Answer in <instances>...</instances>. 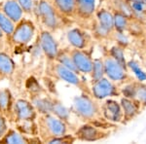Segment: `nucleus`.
Returning <instances> with one entry per match:
<instances>
[{
  "mask_svg": "<svg viewBox=\"0 0 146 144\" xmlns=\"http://www.w3.org/2000/svg\"><path fill=\"white\" fill-rule=\"evenodd\" d=\"M72 112L85 123H95L102 117L101 107L92 94L83 93L73 98Z\"/></svg>",
  "mask_w": 146,
  "mask_h": 144,
  "instance_id": "1",
  "label": "nucleus"
},
{
  "mask_svg": "<svg viewBox=\"0 0 146 144\" xmlns=\"http://www.w3.org/2000/svg\"><path fill=\"white\" fill-rule=\"evenodd\" d=\"M38 134L43 142L53 137L64 135L67 133V123L60 120L53 113L40 114L36 118Z\"/></svg>",
  "mask_w": 146,
  "mask_h": 144,
  "instance_id": "2",
  "label": "nucleus"
},
{
  "mask_svg": "<svg viewBox=\"0 0 146 144\" xmlns=\"http://www.w3.org/2000/svg\"><path fill=\"white\" fill-rule=\"evenodd\" d=\"M51 62L52 65L50 68V72L52 76L60 80V81L66 82V83L72 85V86L77 87L85 94H92L91 88H89L87 83H85L83 80L80 78L78 73L67 68L66 66L62 65V63L58 62L56 60L51 61Z\"/></svg>",
  "mask_w": 146,
  "mask_h": 144,
  "instance_id": "3",
  "label": "nucleus"
},
{
  "mask_svg": "<svg viewBox=\"0 0 146 144\" xmlns=\"http://www.w3.org/2000/svg\"><path fill=\"white\" fill-rule=\"evenodd\" d=\"M74 135L77 140L96 142L108 137L110 135V131L107 127L98 126L95 123H86L77 129Z\"/></svg>",
  "mask_w": 146,
  "mask_h": 144,
  "instance_id": "4",
  "label": "nucleus"
},
{
  "mask_svg": "<svg viewBox=\"0 0 146 144\" xmlns=\"http://www.w3.org/2000/svg\"><path fill=\"white\" fill-rule=\"evenodd\" d=\"M36 8L40 21L46 29L50 30L51 32L56 31L60 27V14L56 10L52 2L50 0H39Z\"/></svg>",
  "mask_w": 146,
  "mask_h": 144,
  "instance_id": "5",
  "label": "nucleus"
},
{
  "mask_svg": "<svg viewBox=\"0 0 146 144\" xmlns=\"http://www.w3.org/2000/svg\"><path fill=\"white\" fill-rule=\"evenodd\" d=\"M103 58V64H104L105 76L111 81L115 82H129L133 81L131 75L128 72V68L124 67L120 62H118L114 58L110 55L104 56Z\"/></svg>",
  "mask_w": 146,
  "mask_h": 144,
  "instance_id": "6",
  "label": "nucleus"
},
{
  "mask_svg": "<svg viewBox=\"0 0 146 144\" xmlns=\"http://www.w3.org/2000/svg\"><path fill=\"white\" fill-rule=\"evenodd\" d=\"M92 96L98 100H105L107 98L121 96V89L117 87L115 82L108 79L106 76L94 82L91 87Z\"/></svg>",
  "mask_w": 146,
  "mask_h": 144,
  "instance_id": "7",
  "label": "nucleus"
},
{
  "mask_svg": "<svg viewBox=\"0 0 146 144\" xmlns=\"http://www.w3.org/2000/svg\"><path fill=\"white\" fill-rule=\"evenodd\" d=\"M35 34V25L32 21L22 19L16 23V27L10 36L11 41L15 45H27L33 39Z\"/></svg>",
  "mask_w": 146,
  "mask_h": 144,
  "instance_id": "8",
  "label": "nucleus"
},
{
  "mask_svg": "<svg viewBox=\"0 0 146 144\" xmlns=\"http://www.w3.org/2000/svg\"><path fill=\"white\" fill-rule=\"evenodd\" d=\"M96 25L95 33L100 38H109L114 31V18L111 11L106 9H100L96 12Z\"/></svg>",
  "mask_w": 146,
  "mask_h": 144,
  "instance_id": "9",
  "label": "nucleus"
},
{
  "mask_svg": "<svg viewBox=\"0 0 146 144\" xmlns=\"http://www.w3.org/2000/svg\"><path fill=\"white\" fill-rule=\"evenodd\" d=\"M123 96H127L138 102L142 108L146 107V83L143 81H131L121 89Z\"/></svg>",
  "mask_w": 146,
  "mask_h": 144,
  "instance_id": "10",
  "label": "nucleus"
},
{
  "mask_svg": "<svg viewBox=\"0 0 146 144\" xmlns=\"http://www.w3.org/2000/svg\"><path fill=\"white\" fill-rule=\"evenodd\" d=\"M39 45L47 60L49 61L56 60L60 49H58V42L50 30H41L39 35Z\"/></svg>",
  "mask_w": 146,
  "mask_h": 144,
  "instance_id": "11",
  "label": "nucleus"
},
{
  "mask_svg": "<svg viewBox=\"0 0 146 144\" xmlns=\"http://www.w3.org/2000/svg\"><path fill=\"white\" fill-rule=\"evenodd\" d=\"M102 116L110 124H119L123 122V109L121 103L113 98H107L100 105Z\"/></svg>",
  "mask_w": 146,
  "mask_h": 144,
  "instance_id": "12",
  "label": "nucleus"
},
{
  "mask_svg": "<svg viewBox=\"0 0 146 144\" xmlns=\"http://www.w3.org/2000/svg\"><path fill=\"white\" fill-rule=\"evenodd\" d=\"M13 114L17 122L35 121L38 113L35 110L31 101L27 100H17L13 104Z\"/></svg>",
  "mask_w": 146,
  "mask_h": 144,
  "instance_id": "13",
  "label": "nucleus"
},
{
  "mask_svg": "<svg viewBox=\"0 0 146 144\" xmlns=\"http://www.w3.org/2000/svg\"><path fill=\"white\" fill-rule=\"evenodd\" d=\"M70 55L79 72L84 73V74H91L94 63V60L92 58L91 55H89L86 51L75 48L70 51Z\"/></svg>",
  "mask_w": 146,
  "mask_h": 144,
  "instance_id": "14",
  "label": "nucleus"
},
{
  "mask_svg": "<svg viewBox=\"0 0 146 144\" xmlns=\"http://www.w3.org/2000/svg\"><path fill=\"white\" fill-rule=\"evenodd\" d=\"M66 37L69 44L73 48L80 49V50H85L89 46L91 41L90 35L85 30L78 27H74L72 29L68 30Z\"/></svg>",
  "mask_w": 146,
  "mask_h": 144,
  "instance_id": "15",
  "label": "nucleus"
},
{
  "mask_svg": "<svg viewBox=\"0 0 146 144\" xmlns=\"http://www.w3.org/2000/svg\"><path fill=\"white\" fill-rule=\"evenodd\" d=\"M120 103H121L124 114L122 124H127V123L131 122V120H133L140 114L141 109H142L139 103L131 100V98H127V96H123L120 100Z\"/></svg>",
  "mask_w": 146,
  "mask_h": 144,
  "instance_id": "16",
  "label": "nucleus"
},
{
  "mask_svg": "<svg viewBox=\"0 0 146 144\" xmlns=\"http://www.w3.org/2000/svg\"><path fill=\"white\" fill-rule=\"evenodd\" d=\"M96 0H76L75 16L81 20H89L96 14Z\"/></svg>",
  "mask_w": 146,
  "mask_h": 144,
  "instance_id": "17",
  "label": "nucleus"
},
{
  "mask_svg": "<svg viewBox=\"0 0 146 144\" xmlns=\"http://www.w3.org/2000/svg\"><path fill=\"white\" fill-rule=\"evenodd\" d=\"M2 11L15 23L20 22L23 17V14H25L22 6L19 4L17 0H7L3 4Z\"/></svg>",
  "mask_w": 146,
  "mask_h": 144,
  "instance_id": "18",
  "label": "nucleus"
},
{
  "mask_svg": "<svg viewBox=\"0 0 146 144\" xmlns=\"http://www.w3.org/2000/svg\"><path fill=\"white\" fill-rule=\"evenodd\" d=\"M52 4L60 16L72 18L75 16L76 0H52Z\"/></svg>",
  "mask_w": 146,
  "mask_h": 144,
  "instance_id": "19",
  "label": "nucleus"
},
{
  "mask_svg": "<svg viewBox=\"0 0 146 144\" xmlns=\"http://www.w3.org/2000/svg\"><path fill=\"white\" fill-rule=\"evenodd\" d=\"M30 101L39 115L52 113V105H53V98H52L41 96V94H38V96H32Z\"/></svg>",
  "mask_w": 146,
  "mask_h": 144,
  "instance_id": "20",
  "label": "nucleus"
},
{
  "mask_svg": "<svg viewBox=\"0 0 146 144\" xmlns=\"http://www.w3.org/2000/svg\"><path fill=\"white\" fill-rule=\"evenodd\" d=\"M31 141L29 136L25 135L16 129H8V131L4 134L3 137L0 138V143L8 144H27Z\"/></svg>",
  "mask_w": 146,
  "mask_h": 144,
  "instance_id": "21",
  "label": "nucleus"
},
{
  "mask_svg": "<svg viewBox=\"0 0 146 144\" xmlns=\"http://www.w3.org/2000/svg\"><path fill=\"white\" fill-rule=\"evenodd\" d=\"M15 68L13 58L5 52H0V75L2 77H10L13 75Z\"/></svg>",
  "mask_w": 146,
  "mask_h": 144,
  "instance_id": "22",
  "label": "nucleus"
},
{
  "mask_svg": "<svg viewBox=\"0 0 146 144\" xmlns=\"http://www.w3.org/2000/svg\"><path fill=\"white\" fill-rule=\"evenodd\" d=\"M13 104L10 90L0 89V113L4 116L7 113H11V111H13Z\"/></svg>",
  "mask_w": 146,
  "mask_h": 144,
  "instance_id": "23",
  "label": "nucleus"
},
{
  "mask_svg": "<svg viewBox=\"0 0 146 144\" xmlns=\"http://www.w3.org/2000/svg\"><path fill=\"white\" fill-rule=\"evenodd\" d=\"M52 113L58 117L60 120L66 122L68 124L70 118V110L63 105V103L58 98H53V105H52Z\"/></svg>",
  "mask_w": 146,
  "mask_h": 144,
  "instance_id": "24",
  "label": "nucleus"
},
{
  "mask_svg": "<svg viewBox=\"0 0 146 144\" xmlns=\"http://www.w3.org/2000/svg\"><path fill=\"white\" fill-rule=\"evenodd\" d=\"M113 18H114V29L119 32H126L129 30V23L131 20L124 16L123 14L113 10Z\"/></svg>",
  "mask_w": 146,
  "mask_h": 144,
  "instance_id": "25",
  "label": "nucleus"
},
{
  "mask_svg": "<svg viewBox=\"0 0 146 144\" xmlns=\"http://www.w3.org/2000/svg\"><path fill=\"white\" fill-rule=\"evenodd\" d=\"M19 131L25 135H36L38 134V126L36 120L35 121H20L17 122V127Z\"/></svg>",
  "mask_w": 146,
  "mask_h": 144,
  "instance_id": "26",
  "label": "nucleus"
},
{
  "mask_svg": "<svg viewBox=\"0 0 146 144\" xmlns=\"http://www.w3.org/2000/svg\"><path fill=\"white\" fill-rule=\"evenodd\" d=\"M113 10L123 14L129 20H133V9H131V3L128 0H112Z\"/></svg>",
  "mask_w": 146,
  "mask_h": 144,
  "instance_id": "27",
  "label": "nucleus"
},
{
  "mask_svg": "<svg viewBox=\"0 0 146 144\" xmlns=\"http://www.w3.org/2000/svg\"><path fill=\"white\" fill-rule=\"evenodd\" d=\"M56 60L58 61V62L62 63V64L64 65V66H66L67 68H69V69L73 70V71L79 73V71L77 70V68L74 64V61L72 60V56L70 55V51H68V50L60 51V50Z\"/></svg>",
  "mask_w": 146,
  "mask_h": 144,
  "instance_id": "28",
  "label": "nucleus"
},
{
  "mask_svg": "<svg viewBox=\"0 0 146 144\" xmlns=\"http://www.w3.org/2000/svg\"><path fill=\"white\" fill-rule=\"evenodd\" d=\"M16 27V23L3 11H0V28L6 36L10 37Z\"/></svg>",
  "mask_w": 146,
  "mask_h": 144,
  "instance_id": "29",
  "label": "nucleus"
},
{
  "mask_svg": "<svg viewBox=\"0 0 146 144\" xmlns=\"http://www.w3.org/2000/svg\"><path fill=\"white\" fill-rule=\"evenodd\" d=\"M91 76H92V81H93V83L98 81V80H100V78L105 76L103 58H98L94 60L93 70H92V72H91Z\"/></svg>",
  "mask_w": 146,
  "mask_h": 144,
  "instance_id": "30",
  "label": "nucleus"
},
{
  "mask_svg": "<svg viewBox=\"0 0 146 144\" xmlns=\"http://www.w3.org/2000/svg\"><path fill=\"white\" fill-rule=\"evenodd\" d=\"M124 50H125V48H123L122 46H120V45L117 44V45L113 46L112 48L110 49L109 55L111 56L112 58H114L115 60L118 61V62L121 63L124 67L128 68V65H127V60H126V58H125Z\"/></svg>",
  "mask_w": 146,
  "mask_h": 144,
  "instance_id": "31",
  "label": "nucleus"
},
{
  "mask_svg": "<svg viewBox=\"0 0 146 144\" xmlns=\"http://www.w3.org/2000/svg\"><path fill=\"white\" fill-rule=\"evenodd\" d=\"M128 67L131 68L133 73H135V77L137 78L138 81H146V72L143 71V69L140 67L137 61L135 60H129L127 62Z\"/></svg>",
  "mask_w": 146,
  "mask_h": 144,
  "instance_id": "32",
  "label": "nucleus"
},
{
  "mask_svg": "<svg viewBox=\"0 0 146 144\" xmlns=\"http://www.w3.org/2000/svg\"><path fill=\"white\" fill-rule=\"evenodd\" d=\"M77 139L75 137L74 134H67L65 133L64 135L58 136V137H53L45 141V143L49 144H58V143H73Z\"/></svg>",
  "mask_w": 146,
  "mask_h": 144,
  "instance_id": "33",
  "label": "nucleus"
},
{
  "mask_svg": "<svg viewBox=\"0 0 146 144\" xmlns=\"http://www.w3.org/2000/svg\"><path fill=\"white\" fill-rule=\"evenodd\" d=\"M27 88L28 91H29L30 94H32V96H38V94H41L44 92L42 87L39 85L38 81H37L36 79H34L33 77L29 78V79L27 80Z\"/></svg>",
  "mask_w": 146,
  "mask_h": 144,
  "instance_id": "34",
  "label": "nucleus"
},
{
  "mask_svg": "<svg viewBox=\"0 0 146 144\" xmlns=\"http://www.w3.org/2000/svg\"><path fill=\"white\" fill-rule=\"evenodd\" d=\"M115 40L117 41V44L122 46L123 48H126L129 45V39L127 37V35H125V32H119L114 30L112 33V36Z\"/></svg>",
  "mask_w": 146,
  "mask_h": 144,
  "instance_id": "35",
  "label": "nucleus"
},
{
  "mask_svg": "<svg viewBox=\"0 0 146 144\" xmlns=\"http://www.w3.org/2000/svg\"><path fill=\"white\" fill-rule=\"evenodd\" d=\"M25 14H32L34 11V0H17Z\"/></svg>",
  "mask_w": 146,
  "mask_h": 144,
  "instance_id": "36",
  "label": "nucleus"
},
{
  "mask_svg": "<svg viewBox=\"0 0 146 144\" xmlns=\"http://www.w3.org/2000/svg\"><path fill=\"white\" fill-rule=\"evenodd\" d=\"M8 125L5 116L2 113H0V138L3 137L4 134L8 131Z\"/></svg>",
  "mask_w": 146,
  "mask_h": 144,
  "instance_id": "37",
  "label": "nucleus"
},
{
  "mask_svg": "<svg viewBox=\"0 0 146 144\" xmlns=\"http://www.w3.org/2000/svg\"><path fill=\"white\" fill-rule=\"evenodd\" d=\"M129 3H144L143 0H128Z\"/></svg>",
  "mask_w": 146,
  "mask_h": 144,
  "instance_id": "38",
  "label": "nucleus"
},
{
  "mask_svg": "<svg viewBox=\"0 0 146 144\" xmlns=\"http://www.w3.org/2000/svg\"><path fill=\"white\" fill-rule=\"evenodd\" d=\"M4 35H5V34H4V32L2 31V29L0 28V40H2V38L4 37Z\"/></svg>",
  "mask_w": 146,
  "mask_h": 144,
  "instance_id": "39",
  "label": "nucleus"
},
{
  "mask_svg": "<svg viewBox=\"0 0 146 144\" xmlns=\"http://www.w3.org/2000/svg\"><path fill=\"white\" fill-rule=\"evenodd\" d=\"M143 2H144V4H145V6H146V0H143Z\"/></svg>",
  "mask_w": 146,
  "mask_h": 144,
  "instance_id": "40",
  "label": "nucleus"
},
{
  "mask_svg": "<svg viewBox=\"0 0 146 144\" xmlns=\"http://www.w3.org/2000/svg\"><path fill=\"white\" fill-rule=\"evenodd\" d=\"M145 23V25H146V22H145V23Z\"/></svg>",
  "mask_w": 146,
  "mask_h": 144,
  "instance_id": "41",
  "label": "nucleus"
}]
</instances>
